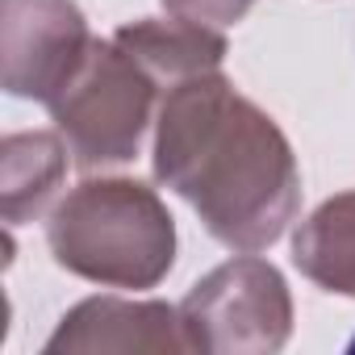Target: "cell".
Returning a JSON list of instances; mask_svg holds the SVG:
<instances>
[{
	"mask_svg": "<svg viewBox=\"0 0 355 355\" xmlns=\"http://www.w3.org/2000/svg\"><path fill=\"white\" fill-rule=\"evenodd\" d=\"M113 38L163 84V92L175 88V84H184V80H193V76L222 71V63L230 55L222 30H209V26H197V21H180V17L125 21Z\"/></svg>",
	"mask_w": 355,
	"mask_h": 355,
	"instance_id": "obj_7",
	"label": "cell"
},
{
	"mask_svg": "<svg viewBox=\"0 0 355 355\" xmlns=\"http://www.w3.org/2000/svg\"><path fill=\"white\" fill-rule=\"evenodd\" d=\"M167 17H180V21H197V26H209V30H230L239 26L255 0H159Z\"/></svg>",
	"mask_w": 355,
	"mask_h": 355,
	"instance_id": "obj_10",
	"label": "cell"
},
{
	"mask_svg": "<svg viewBox=\"0 0 355 355\" xmlns=\"http://www.w3.org/2000/svg\"><path fill=\"white\" fill-rule=\"evenodd\" d=\"M189 351L205 355H276L293 338V293L284 272L255 251L205 272L180 301Z\"/></svg>",
	"mask_w": 355,
	"mask_h": 355,
	"instance_id": "obj_4",
	"label": "cell"
},
{
	"mask_svg": "<svg viewBox=\"0 0 355 355\" xmlns=\"http://www.w3.org/2000/svg\"><path fill=\"white\" fill-rule=\"evenodd\" d=\"M55 263L101 288H159L175 268V218L134 175H88L46 218Z\"/></svg>",
	"mask_w": 355,
	"mask_h": 355,
	"instance_id": "obj_2",
	"label": "cell"
},
{
	"mask_svg": "<svg viewBox=\"0 0 355 355\" xmlns=\"http://www.w3.org/2000/svg\"><path fill=\"white\" fill-rule=\"evenodd\" d=\"M163 84L117 42L96 38L71 84L46 105L80 171L125 167L138 159L146 130L155 125Z\"/></svg>",
	"mask_w": 355,
	"mask_h": 355,
	"instance_id": "obj_3",
	"label": "cell"
},
{
	"mask_svg": "<svg viewBox=\"0 0 355 355\" xmlns=\"http://www.w3.org/2000/svg\"><path fill=\"white\" fill-rule=\"evenodd\" d=\"M76 0H0V80L17 101L51 105L92 51Z\"/></svg>",
	"mask_w": 355,
	"mask_h": 355,
	"instance_id": "obj_5",
	"label": "cell"
},
{
	"mask_svg": "<svg viewBox=\"0 0 355 355\" xmlns=\"http://www.w3.org/2000/svg\"><path fill=\"white\" fill-rule=\"evenodd\" d=\"M46 355H130V351H155L175 355L189 351L180 305L167 301H134V297H88L71 305L55 334L42 343Z\"/></svg>",
	"mask_w": 355,
	"mask_h": 355,
	"instance_id": "obj_6",
	"label": "cell"
},
{
	"mask_svg": "<svg viewBox=\"0 0 355 355\" xmlns=\"http://www.w3.org/2000/svg\"><path fill=\"white\" fill-rule=\"evenodd\" d=\"M67 142L59 130H17L0 142V163H5V180H0V209L5 226L17 230L34 222L59 193L67 175Z\"/></svg>",
	"mask_w": 355,
	"mask_h": 355,
	"instance_id": "obj_8",
	"label": "cell"
},
{
	"mask_svg": "<svg viewBox=\"0 0 355 355\" xmlns=\"http://www.w3.org/2000/svg\"><path fill=\"white\" fill-rule=\"evenodd\" d=\"M155 180L175 193L226 251H268L301 209L293 142L222 71L163 92L150 142Z\"/></svg>",
	"mask_w": 355,
	"mask_h": 355,
	"instance_id": "obj_1",
	"label": "cell"
},
{
	"mask_svg": "<svg viewBox=\"0 0 355 355\" xmlns=\"http://www.w3.org/2000/svg\"><path fill=\"white\" fill-rule=\"evenodd\" d=\"M293 263L309 284L355 301V189L326 197L297 226Z\"/></svg>",
	"mask_w": 355,
	"mask_h": 355,
	"instance_id": "obj_9",
	"label": "cell"
}]
</instances>
